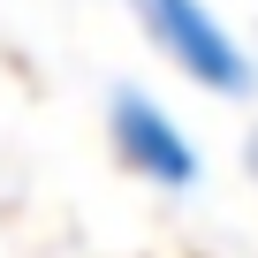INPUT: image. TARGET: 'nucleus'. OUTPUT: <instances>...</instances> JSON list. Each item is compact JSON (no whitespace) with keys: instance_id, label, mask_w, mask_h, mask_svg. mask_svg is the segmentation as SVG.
Wrapping results in <instances>:
<instances>
[{"instance_id":"f257e3e1","label":"nucleus","mask_w":258,"mask_h":258,"mask_svg":"<svg viewBox=\"0 0 258 258\" xmlns=\"http://www.w3.org/2000/svg\"><path fill=\"white\" fill-rule=\"evenodd\" d=\"M145 46L182 76L198 84L205 99H250L258 91V46L213 8V0H129Z\"/></svg>"},{"instance_id":"20e7f679","label":"nucleus","mask_w":258,"mask_h":258,"mask_svg":"<svg viewBox=\"0 0 258 258\" xmlns=\"http://www.w3.org/2000/svg\"><path fill=\"white\" fill-rule=\"evenodd\" d=\"M250 46H258V31H250Z\"/></svg>"},{"instance_id":"f03ea898","label":"nucleus","mask_w":258,"mask_h":258,"mask_svg":"<svg viewBox=\"0 0 258 258\" xmlns=\"http://www.w3.org/2000/svg\"><path fill=\"white\" fill-rule=\"evenodd\" d=\"M106 145H114V160L137 175L145 190L190 198V190L205 182V152H198V137L175 121V106H160L145 84H121V91L106 99Z\"/></svg>"},{"instance_id":"7ed1b4c3","label":"nucleus","mask_w":258,"mask_h":258,"mask_svg":"<svg viewBox=\"0 0 258 258\" xmlns=\"http://www.w3.org/2000/svg\"><path fill=\"white\" fill-rule=\"evenodd\" d=\"M243 175L258 182V121H250V137H243Z\"/></svg>"}]
</instances>
